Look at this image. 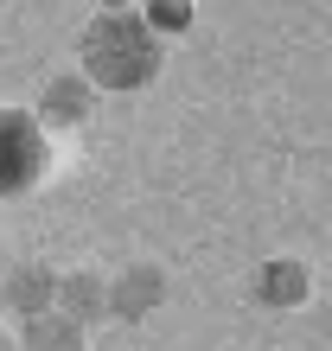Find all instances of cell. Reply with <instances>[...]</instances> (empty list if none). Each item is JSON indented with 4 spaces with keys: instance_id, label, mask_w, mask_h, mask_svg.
Instances as JSON below:
<instances>
[{
    "instance_id": "1",
    "label": "cell",
    "mask_w": 332,
    "mask_h": 351,
    "mask_svg": "<svg viewBox=\"0 0 332 351\" xmlns=\"http://www.w3.org/2000/svg\"><path fill=\"white\" fill-rule=\"evenodd\" d=\"M166 64V45L147 32L141 7H96L77 38V77L96 96H134Z\"/></svg>"
},
{
    "instance_id": "2",
    "label": "cell",
    "mask_w": 332,
    "mask_h": 351,
    "mask_svg": "<svg viewBox=\"0 0 332 351\" xmlns=\"http://www.w3.org/2000/svg\"><path fill=\"white\" fill-rule=\"evenodd\" d=\"M51 173V134L32 109H0V198H26Z\"/></svg>"
},
{
    "instance_id": "3",
    "label": "cell",
    "mask_w": 332,
    "mask_h": 351,
    "mask_svg": "<svg viewBox=\"0 0 332 351\" xmlns=\"http://www.w3.org/2000/svg\"><path fill=\"white\" fill-rule=\"evenodd\" d=\"M160 300H166V268L160 262H128V268L109 275V319L141 326V319L160 313Z\"/></svg>"
},
{
    "instance_id": "4",
    "label": "cell",
    "mask_w": 332,
    "mask_h": 351,
    "mask_svg": "<svg viewBox=\"0 0 332 351\" xmlns=\"http://www.w3.org/2000/svg\"><path fill=\"white\" fill-rule=\"evenodd\" d=\"M90 115H96V90L83 84L77 71L45 77V90H38V109H32V121H38L45 134H71V128H83Z\"/></svg>"
},
{
    "instance_id": "5",
    "label": "cell",
    "mask_w": 332,
    "mask_h": 351,
    "mask_svg": "<svg viewBox=\"0 0 332 351\" xmlns=\"http://www.w3.org/2000/svg\"><path fill=\"white\" fill-rule=\"evenodd\" d=\"M249 300L268 306V313H294V306L313 300V275H307V262H294V256H268V262H256V275H249Z\"/></svg>"
},
{
    "instance_id": "6",
    "label": "cell",
    "mask_w": 332,
    "mask_h": 351,
    "mask_svg": "<svg viewBox=\"0 0 332 351\" xmlns=\"http://www.w3.org/2000/svg\"><path fill=\"white\" fill-rule=\"evenodd\" d=\"M51 300H58V268H45V262H13L0 275V313H7V326L51 313Z\"/></svg>"
},
{
    "instance_id": "7",
    "label": "cell",
    "mask_w": 332,
    "mask_h": 351,
    "mask_svg": "<svg viewBox=\"0 0 332 351\" xmlns=\"http://www.w3.org/2000/svg\"><path fill=\"white\" fill-rule=\"evenodd\" d=\"M51 306L90 332L96 319H109V275H96V268H64V275H58V300H51Z\"/></svg>"
},
{
    "instance_id": "8",
    "label": "cell",
    "mask_w": 332,
    "mask_h": 351,
    "mask_svg": "<svg viewBox=\"0 0 332 351\" xmlns=\"http://www.w3.org/2000/svg\"><path fill=\"white\" fill-rule=\"evenodd\" d=\"M13 351H90V332L51 306V313H38V319H19V326H13Z\"/></svg>"
},
{
    "instance_id": "9",
    "label": "cell",
    "mask_w": 332,
    "mask_h": 351,
    "mask_svg": "<svg viewBox=\"0 0 332 351\" xmlns=\"http://www.w3.org/2000/svg\"><path fill=\"white\" fill-rule=\"evenodd\" d=\"M141 19H147V32L160 38V45H173L179 32H192V19H198V13L179 0V7H141Z\"/></svg>"
},
{
    "instance_id": "10",
    "label": "cell",
    "mask_w": 332,
    "mask_h": 351,
    "mask_svg": "<svg viewBox=\"0 0 332 351\" xmlns=\"http://www.w3.org/2000/svg\"><path fill=\"white\" fill-rule=\"evenodd\" d=\"M0 351H13V326L7 319H0Z\"/></svg>"
}]
</instances>
